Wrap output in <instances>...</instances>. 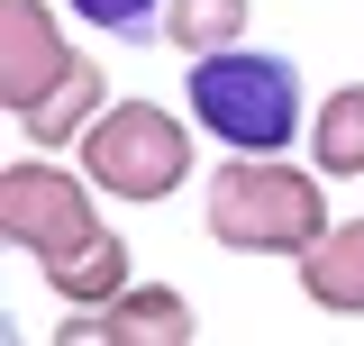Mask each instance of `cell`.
<instances>
[{"label": "cell", "mask_w": 364, "mask_h": 346, "mask_svg": "<svg viewBox=\"0 0 364 346\" xmlns=\"http://www.w3.org/2000/svg\"><path fill=\"white\" fill-rule=\"evenodd\" d=\"M100 110H109V73H100V64L82 55V64H73V73H64V83H55V91L37 100V110H18V137L55 155V146H82Z\"/></svg>", "instance_id": "obj_9"}, {"label": "cell", "mask_w": 364, "mask_h": 346, "mask_svg": "<svg viewBox=\"0 0 364 346\" xmlns=\"http://www.w3.org/2000/svg\"><path fill=\"white\" fill-rule=\"evenodd\" d=\"M37 273H46V292H55L64 310H100V301H119V292L136 283V264H128V237H119V228H100V237H82V246L46 256Z\"/></svg>", "instance_id": "obj_8"}, {"label": "cell", "mask_w": 364, "mask_h": 346, "mask_svg": "<svg viewBox=\"0 0 364 346\" xmlns=\"http://www.w3.org/2000/svg\"><path fill=\"white\" fill-rule=\"evenodd\" d=\"M310 164L328 173V182H355L364 173V83H337L328 100H310Z\"/></svg>", "instance_id": "obj_10"}, {"label": "cell", "mask_w": 364, "mask_h": 346, "mask_svg": "<svg viewBox=\"0 0 364 346\" xmlns=\"http://www.w3.org/2000/svg\"><path fill=\"white\" fill-rule=\"evenodd\" d=\"M73 64H82V55L55 28V0H0V110H9V119L37 110Z\"/></svg>", "instance_id": "obj_5"}, {"label": "cell", "mask_w": 364, "mask_h": 346, "mask_svg": "<svg viewBox=\"0 0 364 346\" xmlns=\"http://www.w3.org/2000/svg\"><path fill=\"white\" fill-rule=\"evenodd\" d=\"M100 201H109V192L82 173V155H73V164H55V155L37 146V155H18V164L0 173V237H9V246H28V256L46 264V256H64V246H82V237L109 228Z\"/></svg>", "instance_id": "obj_4"}, {"label": "cell", "mask_w": 364, "mask_h": 346, "mask_svg": "<svg viewBox=\"0 0 364 346\" xmlns=\"http://www.w3.org/2000/svg\"><path fill=\"white\" fill-rule=\"evenodd\" d=\"M64 346H191L200 337V319H191V301H182L173 283H128L119 301H100V310H64V328H55Z\"/></svg>", "instance_id": "obj_6"}, {"label": "cell", "mask_w": 364, "mask_h": 346, "mask_svg": "<svg viewBox=\"0 0 364 346\" xmlns=\"http://www.w3.org/2000/svg\"><path fill=\"white\" fill-rule=\"evenodd\" d=\"M200 228L228 256H301L318 228H328V173L291 164V155H228L210 173V201Z\"/></svg>", "instance_id": "obj_2"}, {"label": "cell", "mask_w": 364, "mask_h": 346, "mask_svg": "<svg viewBox=\"0 0 364 346\" xmlns=\"http://www.w3.org/2000/svg\"><path fill=\"white\" fill-rule=\"evenodd\" d=\"M182 110H191L200 137H219L228 155H291V137H310L301 64L291 55H264V46H246V37L219 46V55H191Z\"/></svg>", "instance_id": "obj_1"}, {"label": "cell", "mask_w": 364, "mask_h": 346, "mask_svg": "<svg viewBox=\"0 0 364 346\" xmlns=\"http://www.w3.org/2000/svg\"><path fill=\"white\" fill-rule=\"evenodd\" d=\"M301 292H310L328 319H364V219H328L310 246L291 256Z\"/></svg>", "instance_id": "obj_7"}, {"label": "cell", "mask_w": 364, "mask_h": 346, "mask_svg": "<svg viewBox=\"0 0 364 346\" xmlns=\"http://www.w3.org/2000/svg\"><path fill=\"white\" fill-rule=\"evenodd\" d=\"M73 155H82V173L109 192V201L146 210V201H173L182 182H191V155H200V146H191V110H164V100H109Z\"/></svg>", "instance_id": "obj_3"}, {"label": "cell", "mask_w": 364, "mask_h": 346, "mask_svg": "<svg viewBox=\"0 0 364 346\" xmlns=\"http://www.w3.org/2000/svg\"><path fill=\"white\" fill-rule=\"evenodd\" d=\"M73 19L100 28V37H128V46L164 37V0H73Z\"/></svg>", "instance_id": "obj_12"}, {"label": "cell", "mask_w": 364, "mask_h": 346, "mask_svg": "<svg viewBox=\"0 0 364 346\" xmlns=\"http://www.w3.org/2000/svg\"><path fill=\"white\" fill-rule=\"evenodd\" d=\"M246 19H255V0H164V46L191 64V55L237 46V37H246Z\"/></svg>", "instance_id": "obj_11"}]
</instances>
